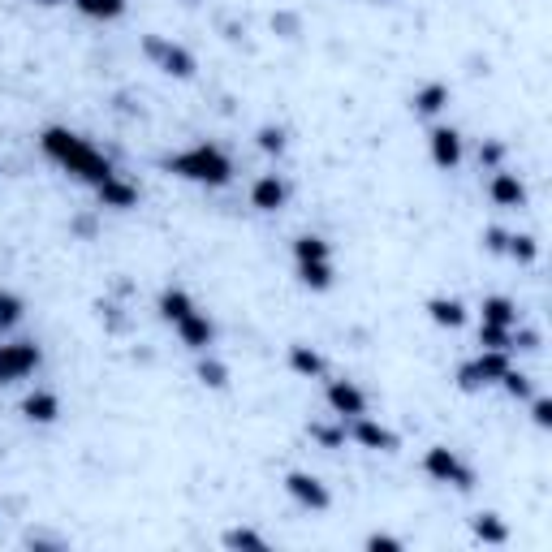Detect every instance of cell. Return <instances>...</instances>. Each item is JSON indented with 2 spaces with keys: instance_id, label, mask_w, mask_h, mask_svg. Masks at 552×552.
<instances>
[{
  "instance_id": "12",
  "label": "cell",
  "mask_w": 552,
  "mask_h": 552,
  "mask_svg": "<svg viewBox=\"0 0 552 552\" xmlns=\"http://www.w3.org/2000/svg\"><path fill=\"white\" fill-rule=\"evenodd\" d=\"M95 199H100V207H113V212H130V207H138V186L130 182V177H104L100 186H95Z\"/></svg>"
},
{
  "instance_id": "28",
  "label": "cell",
  "mask_w": 552,
  "mask_h": 552,
  "mask_svg": "<svg viewBox=\"0 0 552 552\" xmlns=\"http://www.w3.org/2000/svg\"><path fill=\"white\" fill-rule=\"evenodd\" d=\"M220 544L225 548H255V552H268V540L259 531H251V527H233V531H225L220 535Z\"/></svg>"
},
{
  "instance_id": "30",
  "label": "cell",
  "mask_w": 552,
  "mask_h": 552,
  "mask_svg": "<svg viewBox=\"0 0 552 552\" xmlns=\"http://www.w3.org/2000/svg\"><path fill=\"white\" fill-rule=\"evenodd\" d=\"M501 389L514 397V402H527V397H535V389H531V376H522V371H514L509 367L505 376H501Z\"/></svg>"
},
{
  "instance_id": "14",
  "label": "cell",
  "mask_w": 552,
  "mask_h": 552,
  "mask_svg": "<svg viewBox=\"0 0 552 552\" xmlns=\"http://www.w3.org/2000/svg\"><path fill=\"white\" fill-rule=\"evenodd\" d=\"M488 199H492L496 207H522V203H527V186H522L518 173L496 169V173L488 177Z\"/></svg>"
},
{
  "instance_id": "4",
  "label": "cell",
  "mask_w": 552,
  "mask_h": 552,
  "mask_svg": "<svg viewBox=\"0 0 552 552\" xmlns=\"http://www.w3.org/2000/svg\"><path fill=\"white\" fill-rule=\"evenodd\" d=\"M143 57L160 69V74H169V78H195V52L182 48V44H173V39H164V35H147L143 39Z\"/></svg>"
},
{
  "instance_id": "22",
  "label": "cell",
  "mask_w": 552,
  "mask_h": 552,
  "mask_svg": "<svg viewBox=\"0 0 552 552\" xmlns=\"http://www.w3.org/2000/svg\"><path fill=\"white\" fill-rule=\"evenodd\" d=\"M311 259H333V246L320 233H302L294 238V264H311Z\"/></svg>"
},
{
  "instance_id": "13",
  "label": "cell",
  "mask_w": 552,
  "mask_h": 552,
  "mask_svg": "<svg viewBox=\"0 0 552 552\" xmlns=\"http://www.w3.org/2000/svg\"><path fill=\"white\" fill-rule=\"evenodd\" d=\"M285 199H289V186H285L281 173L255 177V186H251V207H255V212H281Z\"/></svg>"
},
{
  "instance_id": "2",
  "label": "cell",
  "mask_w": 552,
  "mask_h": 552,
  "mask_svg": "<svg viewBox=\"0 0 552 552\" xmlns=\"http://www.w3.org/2000/svg\"><path fill=\"white\" fill-rule=\"evenodd\" d=\"M164 169L173 177H182V182H199V186H212V190L233 182V160L216 143H195V147L177 151V156L164 160Z\"/></svg>"
},
{
  "instance_id": "18",
  "label": "cell",
  "mask_w": 552,
  "mask_h": 552,
  "mask_svg": "<svg viewBox=\"0 0 552 552\" xmlns=\"http://www.w3.org/2000/svg\"><path fill=\"white\" fill-rule=\"evenodd\" d=\"M479 315H483V324H492V328H518V307H514V298H483V307H479Z\"/></svg>"
},
{
  "instance_id": "8",
  "label": "cell",
  "mask_w": 552,
  "mask_h": 552,
  "mask_svg": "<svg viewBox=\"0 0 552 552\" xmlns=\"http://www.w3.org/2000/svg\"><path fill=\"white\" fill-rule=\"evenodd\" d=\"M345 423H350V427H345V436H354L358 445L371 449V453H397V449H402V436H397L393 427L367 419V414H358V419H345Z\"/></svg>"
},
{
  "instance_id": "26",
  "label": "cell",
  "mask_w": 552,
  "mask_h": 552,
  "mask_svg": "<svg viewBox=\"0 0 552 552\" xmlns=\"http://www.w3.org/2000/svg\"><path fill=\"white\" fill-rule=\"evenodd\" d=\"M195 376H199V384H207V389H225V384H229V367L220 363V358L203 354L199 367H195Z\"/></svg>"
},
{
  "instance_id": "17",
  "label": "cell",
  "mask_w": 552,
  "mask_h": 552,
  "mask_svg": "<svg viewBox=\"0 0 552 552\" xmlns=\"http://www.w3.org/2000/svg\"><path fill=\"white\" fill-rule=\"evenodd\" d=\"M427 320H432L436 328H462L466 324V307L458 298H445V294H436V298H427Z\"/></svg>"
},
{
  "instance_id": "38",
  "label": "cell",
  "mask_w": 552,
  "mask_h": 552,
  "mask_svg": "<svg viewBox=\"0 0 552 552\" xmlns=\"http://www.w3.org/2000/svg\"><path fill=\"white\" fill-rule=\"evenodd\" d=\"M35 5H44V9H57V5H65V0H35Z\"/></svg>"
},
{
  "instance_id": "3",
  "label": "cell",
  "mask_w": 552,
  "mask_h": 552,
  "mask_svg": "<svg viewBox=\"0 0 552 552\" xmlns=\"http://www.w3.org/2000/svg\"><path fill=\"white\" fill-rule=\"evenodd\" d=\"M514 367L509 363V350H479L471 363L458 367V389L462 393H483L492 389V384H501V376Z\"/></svg>"
},
{
  "instance_id": "6",
  "label": "cell",
  "mask_w": 552,
  "mask_h": 552,
  "mask_svg": "<svg viewBox=\"0 0 552 552\" xmlns=\"http://www.w3.org/2000/svg\"><path fill=\"white\" fill-rule=\"evenodd\" d=\"M39 363H44V350L35 341H5L0 345V384H18L35 376Z\"/></svg>"
},
{
  "instance_id": "23",
  "label": "cell",
  "mask_w": 552,
  "mask_h": 552,
  "mask_svg": "<svg viewBox=\"0 0 552 552\" xmlns=\"http://www.w3.org/2000/svg\"><path fill=\"white\" fill-rule=\"evenodd\" d=\"M82 18H95V22H113L126 13V0H69Z\"/></svg>"
},
{
  "instance_id": "16",
  "label": "cell",
  "mask_w": 552,
  "mask_h": 552,
  "mask_svg": "<svg viewBox=\"0 0 552 552\" xmlns=\"http://www.w3.org/2000/svg\"><path fill=\"white\" fill-rule=\"evenodd\" d=\"M410 108H414L419 117H436V113H445V108H449V82H423V87L414 91Z\"/></svg>"
},
{
  "instance_id": "20",
  "label": "cell",
  "mask_w": 552,
  "mask_h": 552,
  "mask_svg": "<svg viewBox=\"0 0 552 552\" xmlns=\"http://www.w3.org/2000/svg\"><path fill=\"white\" fill-rule=\"evenodd\" d=\"M289 371H298V376H307V380H315V376H324V354L320 350H311V345H289Z\"/></svg>"
},
{
  "instance_id": "15",
  "label": "cell",
  "mask_w": 552,
  "mask_h": 552,
  "mask_svg": "<svg viewBox=\"0 0 552 552\" xmlns=\"http://www.w3.org/2000/svg\"><path fill=\"white\" fill-rule=\"evenodd\" d=\"M22 419H26V423H39V427L57 423V419H61V397H57V393H48V389L26 393V402H22Z\"/></svg>"
},
{
  "instance_id": "10",
  "label": "cell",
  "mask_w": 552,
  "mask_h": 552,
  "mask_svg": "<svg viewBox=\"0 0 552 552\" xmlns=\"http://www.w3.org/2000/svg\"><path fill=\"white\" fill-rule=\"evenodd\" d=\"M173 328H177V337H182L186 350H195V354H207V345L216 341V324L207 320L199 307H190L186 315H177Z\"/></svg>"
},
{
  "instance_id": "25",
  "label": "cell",
  "mask_w": 552,
  "mask_h": 552,
  "mask_svg": "<svg viewBox=\"0 0 552 552\" xmlns=\"http://www.w3.org/2000/svg\"><path fill=\"white\" fill-rule=\"evenodd\" d=\"M190 307H195V302H190V294H186V289L182 285H169V289H164V294H160V315H164V320H177V315H186Z\"/></svg>"
},
{
  "instance_id": "32",
  "label": "cell",
  "mask_w": 552,
  "mask_h": 552,
  "mask_svg": "<svg viewBox=\"0 0 552 552\" xmlns=\"http://www.w3.org/2000/svg\"><path fill=\"white\" fill-rule=\"evenodd\" d=\"M363 548H367V552H402L406 544L397 540V535H384V531H376V535H367V540H363Z\"/></svg>"
},
{
  "instance_id": "21",
  "label": "cell",
  "mask_w": 552,
  "mask_h": 552,
  "mask_svg": "<svg viewBox=\"0 0 552 552\" xmlns=\"http://www.w3.org/2000/svg\"><path fill=\"white\" fill-rule=\"evenodd\" d=\"M298 281L307 289H315V294L333 289V259H311V264H298Z\"/></svg>"
},
{
  "instance_id": "7",
  "label": "cell",
  "mask_w": 552,
  "mask_h": 552,
  "mask_svg": "<svg viewBox=\"0 0 552 552\" xmlns=\"http://www.w3.org/2000/svg\"><path fill=\"white\" fill-rule=\"evenodd\" d=\"M285 492H289V501L302 505V509H311V514L333 509V492H328V483L320 475H311V471H289L285 475Z\"/></svg>"
},
{
  "instance_id": "36",
  "label": "cell",
  "mask_w": 552,
  "mask_h": 552,
  "mask_svg": "<svg viewBox=\"0 0 552 552\" xmlns=\"http://www.w3.org/2000/svg\"><path fill=\"white\" fill-rule=\"evenodd\" d=\"M501 156H505L501 143H483L479 147V164H501Z\"/></svg>"
},
{
  "instance_id": "37",
  "label": "cell",
  "mask_w": 552,
  "mask_h": 552,
  "mask_svg": "<svg viewBox=\"0 0 552 552\" xmlns=\"http://www.w3.org/2000/svg\"><path fill=\"white\" fill-rule=\"evenodd\" d=\"M74 229L82 233V238H91V233H95V220H91V216H82V220H74Z\"/></svg>"
},
{
  "instance_id": "1",
  "label": "cell",
  "mask_w": 552,
  "mask_h": 552,
  "mask_svg": "<svg viewBox=\"0 0 552 552\" xmlns=\"http://www.w3.org/2000/svg\"><path fill=\"white\" fill-rule=\"evenodd\" d=\"M39 147H44L48 160H57L65 173H74L78 182H87V186H100L104 177L117 173L113 164H108L100 151L87 143V138L74 134V130H65V126H48L44 134H39Z\"/></svg>"
},
{
  "instance_id": "11",
  "label": "cell",
  "mask_w": 552,
  "mask_h": 552,
  "mask_svg": "<svg viewBox=\"0 0 552 552\" xmlns=\"http://www.w3.org/2000/svg\"><path fill=\"white\" fill-rule=\"evenodd\" d=\"M427 151H432L436 169H458L462 164V134L453 126H432V134H427Z\"/></svg>"
},
{
  "instance_id": "5",
  "label": "cell",
  "mask_w": 552,
  "mask_h": 552,
  "mask_svg": "<svg viewBox=\"0 0 552 552\" xmlns=\"http://www.w3.org/2000/svg\"><path fill=\"white\" fill-rule=\"evenodd\" d=\"M423 471L432 475L436 483H449V488H458V492H471L475 488V466L462 462L449 445H432V449H427L423 453Z\"/></svg>"
},
{
  "instance_id": "29",
  "label": "cell",
  "mask_w": 552,
  "mask_h": 552,
  "mask_svg": "<svg viewBox=\"0 0 552 552\" xmlns=\"http://www.w3.org/2000/svg\"><path fill=\"white\" fill-rule=\"evenodd\" d=\"M311 440L320 449H341L345 445V419L333 427V423H311Z\"/></svg>"
},
{
  "instance_id": "34",
  "label": "cell",
  "mask_w": 552,
  "mask_h": 552,
  "mask_svg": "<svg viewBox=\"0 0 552 552\" xmlns=\"http://www.w3.org/2000/svg\"><path fill=\"white\" fill-rule=\"evenodd\" d=\"M272 26H276V31H281L285 39H294V35H298V18H294V13H276Z\"/></svg>"
},
{
  "instance_id": "35",
  "label": "cell",
  "mask_w": 552,
  "mask_h": 552,
  "mask_svg": "<svg viewBox=\"0 0 552 552\" xmlns=\"http://www.w3.org/2000/svg\"><path fill=\"white\" fill-rule=\"evenodd\" d=\"M483 246L492 255H505V229H483Z\"/></svg>"
},
{
  "instance_id": "33",
  "label": "cell",
  "mask_w": 552,
  "mask_h": 552,
  "mask_svg": "<svg viewBox=\"0 0 552 552\" xmlns=\"http://www.w3.org/2000/svg\"><path fill=\"white\" fill-rule=\"evenodd\" d=\"M531 419H535V427H544V432L552 427V402L548 397H535L531 402Z\"/></svg>"
},
{
  "instance_id": "9",
  "label": "cell",
  "mask_w": 552,
  "mask_h": 552,
  "mask_svg": "<svg viewBox=\"0 0 552 552\" xmlns=\"http://www.w3.org/2000/svg\"><path fill=\"white\" fill-rule=\"evenodd\" d=\"M324 402L333 406L337 419H358V414H367V393L358 389L354 380H328L324 384Z\"/></svg>"
},
{
  "instance_id": "19",
  "label": "cell",
  "mask_w": 552,
  "mask_h": 552,
  "mask_svg": "<svg viewBox=\"0 0 552 552\" xmlns=\"http://www.w3.org/2000/svg\"><path fill=\"white\" fill-rule=\"evenodd\" d=\"M471 535H475L479 544H492V548L509 544V527L501 522V514H475L471 518Z\"/></svg>"
},
{
  "instance_id": "27",
  "label": "cell",
  "mask_w": 552,
  "mask_h": 552,
  "mask_svg": "<svg viewBox=\"0 0 552 552\" xmlns=\"http://www.w3.org/2000/svg\"><path fill=\"white\" fill-rule=\"evenodd\" d=\"M255 147L264 151V156H285L289 134H285L281 126H259V130H255Z\"/></svg>"
},
{
  "instance_id": "31",
  "label": "cell",
  "mask_w": 552,
  "mask_h": 552,
  "mask_svg": "<svg viewBox=\"0 0 552 552\" xmlns=\"http://www.w3.org/2000/svg\"><path fill=\"white\" fill-rule=\"evenodd\" d=\"M18 320H22V298L9 294V289H0V333H9Z\"/></svg>"
},
{
  "instance_id": "24",
  "label": "cell",
  "mask_w": 552,
  "mask_h": 552,
  "mask_svg": "<svg viewBox=\"0 0 552 552\" xmlns=\"http://www.w3.org/2000/svg\"><path fill=\"white\" fill-rule=\"evenodd\" d=\"M505 255L514 259V264H535V259H540V242H535L531 233H505Z\"/></svg>"
}]
</instances>
